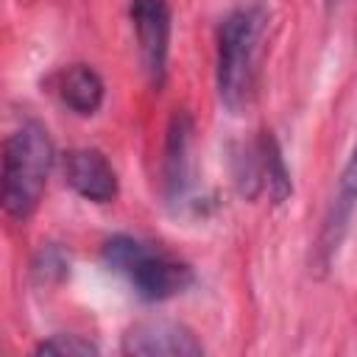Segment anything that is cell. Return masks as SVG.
I'll return each mask as SVG.
<instances>
[{
	"label": "cell",
	"mask_w": 357,
	"mask_h": 357,
	"mask_svg": "<svg viewBox=\"0 0 357 357\" xmlns=\"http://www.w3.org/2000/svg\"><path fill=\"white\" fill-rule=\"evenodd\" d=\"M56 148L39 120H25L3 142V209L11 220L25 223L47 187Z\"/></svg>",
	"instance_id": "cell-2"
},
{
	"label": "cell",
	"mask_w": 357,
	"mask_h": 357,
	"mask_svg": "<svg viewBox=\"0 0 357 357\" xmlns=\"http://www.w3.org/2000/svg\"><path fill=\"white\" fill-rule=\"evenodd\" d=\"M354 209H357V145L349 153V159H346V165L337 176L332 201L326 206V215H324V223H321V231H318V240H315L318 268H329L332 259L337 257V251L346 240Z\"/></svg>",
	"instance_id": "cell-6"
},
{
	"label": "cell",
	"mask_w": 357,
	"mask_h": 357,
	"mask_svg": "<svg viewBox=\"0 0 357 357\" xmlns=\"http://www.w3.org/2000/svg\"><path fill=\"white\" fill-rule=\"evenodd\" d=\"M64 181L92 204H109L117 198V173L98 148H73L61 156Z\"/></svg>",
	"instance_id": "cell-8"
},
{
	"label": "cell",
	"mask_w": 357,
	"mask_h": 357,
	"mask_svg": "<svg viewBox=\"0 0 357 357\" xmlns=\"http://www.w3.org/2000/svg\"><path fill=\"white\" fill-rule=\"evenodd\" d=\"M100 349H98V343H92L89 337H84V335H64V332H59V335H50V337H45V340H39L36 346H33V354H56V357H73V354H78V357H84V354H98Z\"/></svg>",
	"instance_id": "cell-13"
},
{
	"label": "cell",
	"mask_w": 357,
	"mask_h": 357,
	"mask_svg": "<svg viewBox=\"0 0 357 357\" xmlns=\"http://www.w3.org/2000/svg\"><path fill=\"white\" fill-rule=\"evenodd\" d=\"M31 273H33V279L39 284H56V282H61L70 273V257L64 254V248H59V245L50 243V245H45L33 257Z\"/></svg>",
	"instance_id": "cell-12"
},
{
	"label": "cell",
	"mask_w": 357,
	"mask_h": 357,
	"mask_svg": "<svg viewBox=\"0 0 357 357\" xmlns=\"http://www.w3.org/2000/svg\"><path fill=\"white\" fill-rule=\"evenodd\" d=\"M257 142H259V156H262L265 190H268L273 204H284L293 195V181H290V170L284 165L282 148H279V142H276V137L271 131H262L257 137Z\"/></svg>",
	"instance_id": "cell-10"
},
{
	"label": "cell",
	"mask_w": 357,
	"mask_h": 357,
	"mask_svg": "<svg viewBox=\"0 0 357 357\" xmlns=\"http://www.w3.org/2000/svg\"><path fill=\"white\" fill-rule=\"evenodd\" d=\"M128 20L137 36L142 70L153 86H162L165 73H167V56H170V28H173L170 3L167 0H131Z\"/></svg>",
	"instance_id": "cell-4"
},
{
	"label": "cell",
	"mask_w": 357,
	"mask_h": 357,
	"mask_svg": "<svg viewBox=\"0 0 357 357\" xmlns=\"http://www.w3.org/2000/svg\"><path fill=\"white\" fill-rule=\"evenodd\" d=\"M324 3H326V6H329V8H332V6H335V3H337V0H324Z\"/></svg>",
	"instance_id": "cell-14"
},
{
	"label": "cell",
	"mask_w": 357,
	"mask_h": 357,
	"mask_svg": "<svg viewBox=\"0 0 357 357\" xmlns=\"http://www.w3.org/2000/svg\"><path fill=\"white\" fill-rule=\"evenodd\" d=\"M103 265L128 279L142 301H167L192 287L195 273L184 259L131 234H114L103 243Z\"/></svg>",
	"instance_id": "cell-3"
},
{
	"label": "cell",
	"mask_w": 357,
	"mask_h": 357,
	"mask_svg": "<svg viewBox=\"0 0 357 357\" xmlns=\"http://www.w3.org/2000/svg\"><path fill=\"white\" fill-rule=\"evenodd\" d=\"M192 117L190 112H173L165 134V156H162V187L170 204H181L192 187Z\"/></svg>",
	"instance_id": "cell-7"
},
{
	"label": "cell",
	"mask_w": 357,
	"mask_h": 357,
	"mask_svg": "<svg viewBox=\"0 0 357 357\" xmlns=\"http://www.w3.org/2000/svg\"><path fill=\"white\" fill-rule=\"evenodd\" d=\"M268 11L262 3H245L231 8L218 25L215 53V89L229 112H243L257 86L259 42L265 36Z\"/></svg>",
	"instance_id": "cell-1"
},
{
	"label": "cell",
	"mask_w": 357,
	"mask_h": 357,
	"mask_svg": "<svg viewBox=\"0 0 357 357\" xmlns=\"http://www.w3.org/2000/svg\"><path fill=\"white\" fill-rule=\"evenodd\" d=\"M204 351V343L190 326L167 318L137 321L123 335V354L134 357H201Z\"/></svg>",
	"instance_id": "cell-5"
},
{
	"label": "cell",
	"mask_w": 357,
	"mask_h": 357,
	"mask_svg": "<svg viewBox=\"0 0 357 357\" xmlns=\"http://www.w3.org/2000/svg\"><path fill=\"white\" fill-rule=\"evenodd\" d=\"M53 86L61 106L78 117H92L106 98V84L98 75V70H92L89 64H70L59 70Z\"/></svg>",
	"instance_id": "cell-9"
},
{
	"label": "cell",
	"mask_w": 357,
	"mask_h": 357,
	"mask_svg": "<svg viewBox=\"0 0 357 357\" xmlns=\"http://www.w3.org/2000/svg\"><path fill=\"white\" fill-rule=\"evenodd\" d=\"M231 173H234V184L240 190V195L245 198H257L265 190V178H262V156H259V142H248L240 145L231 156Z\"/></svg>",
	"instance_id": "cell-11"
}]
</instances>
